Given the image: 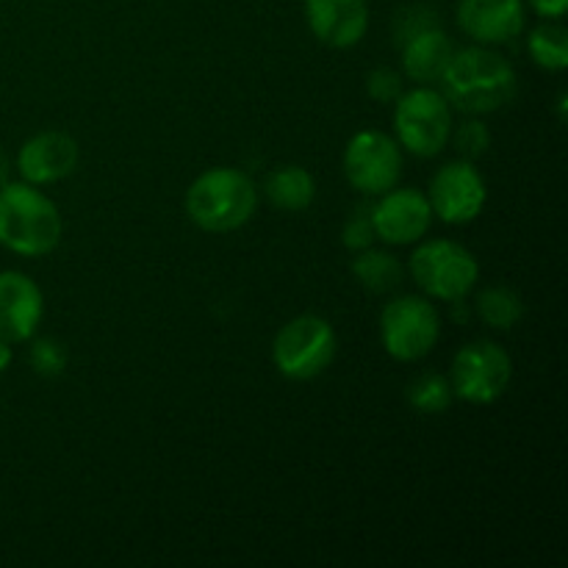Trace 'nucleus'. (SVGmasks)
I'll use <instances>...</instances> for the list:
<instances>
[{"mask_svg":"<svg viewBox=\"0 0 568 568\" xmlns=\"http://www.w3.org/2000/svg\"><path fill=\"white\" fill-rule=\"evenodd\" d=\"M375 239L377 236H375V227H372L369 211H358V214H353L347 222H344V227H342L344 247L361 253V250L372 247V242H375Z\"/></svg>","mask_w":568,"mask_h":568,"instance_id":"393cba45","label":"nucleus"},{"mask_svg":"<svg viewBox=\"0 0 568 568\" xmlns=\"http://www.w3.org/2000/svg\"><path fill=\"white\" fill-rule=\"evenodd\" d=\"M449 386L469 405H491L508 392L514 381V361L499 344L471 342L460 347L449 369Z\"/></svg>","mask_w":568,"mask_h":568,"instance_id":"6e6552de","label":"nucleus"},{"mask_svg":"<svg viewBox=\"0 0 568 568\" xmlns=\"http://www.w3.org/2000/svg\"><path fill=\"white\" fill-rule=\"evenodd\" d=\"M449 142L455 144L460 159L475 161L483 159L488 153V148H491V131H488V125L483 120H466L458 128H453Z\"/></svg>","mask_w":568,"mask_h":568,"instance_id":"4be33fe9","label":"nucleus"},{"mask_svg":"<svg viewBox=\"0 0 568 568\" xmlns=\"http://www.w3.org/2000/svg\"><path fill=\"white\" fill-rule=\"evenodd\" d=\"M78 161H81V150L70 133L42 131L22 142L17 153V172L26 183L50 186L70 178L78 170Z\"/></svg>","mask_w":568,"mask_h":568,"instance_id":"f8f14e48","label":"nucleus"},{"mask_svg":"<svg viewBox=\"0 0 568 568\" xmlns=\"http://www.w3.org/2000/svg\"><path fill=\"white\" fill-rule=\"evenodd\" d=\"M408 272L425 297L438 303H464L480 281V264L453 239H422L408 261Z\"/></svg>","mask_w":568,"mask_h":568,"instance_id":"20e7f679","label":"nucleus"},{"mask_svg":"<svg viewBox=\"0 0 568 568\" xmlns=\"http://www.w3.org/2000/svg\"><path fill=\"white\" fill-rule=\"evenodd\" d=\"M11 347H14V344H9L6 338H0V375L9 369L11 358H14V349H11Z\"/></svg>","mask_w":568,"mask_h":568,"instance_id":"bb28decb","label":"nucleus"},{"mask_svg":"<svg viewBox=\"0 0 568 568\" xmlns=\"http://www.w3.org/2000/svg\"><path fill=\"white\" fill-rule=\"evenodd\" d=\"M372 227L381 242L392 247L416 244L427 236L433 225V209L427 203V194L419 189H388L381 194L375 209L369 211Z\"/></svg>","mask_w":568,"mask_h":568,"instance_id":"9b49d317","label":"nucleus"},{"mask_svg":"<svg viewBox=\"0 0 568 568\" xmlns=\"http://www.w3.org/2000/svg\"><path fill=\"white\" fill-rule=\"evenodd\" d=\"M44 316V294L31 275L0 272V338L9 344L31 342Z\"/></svg>","mask_w":568,"mask_h":568,"instance_id":"ddd939ff","label":"nucleus"},{"mask_svg":"<svg viewBox=\"0 0 568 568\" xmlns=\"http://www.w3.org/2000/svg\"><path fill=\"white\" fill-rule=\"evenodd\" d=\"M366 94H369L375 103L392 105L394 100L403 94V75L392 67H377L366 75Z\"/></svg>","mask_w":568,"mask_h":568,"instance_id":"b1692460","label":"nucleus"},{"mask_svg":"<svg viewBox=\"0 0 568 568\" xmlns=\"http://www.w3.org/2000/svg\"><path fill=\"white\" fill-rule=\"evenodd\" d=\"M527 3L544 20H564L568 11V0H527Z\"/></svg>","mask_w":568,"mask_h":568,"instance_id":"a878e982","label":"nucleus"},{"mask_svg":"<svg viewBox=\"0 0 568 568\" xmlns=\"http://www.w3.org/2000/svg\"><path fill=\"white\" fill-rule=\"evenodd\" d=\"M453 105L438 89L414 87L394 100V139L416 159H436L449 144Z\"/></svg>","mask_w":568,"mask_h":568,"instance_id":"39448f33","label":"nucleus"},{"mask_svg":"<svg viewBox=\"0 0 568 568\" xmlns=\"http://www.w3.org/2000/svg\"><path fill=\"white\" fill-rule=\"evenodd\" d=\"M527 50L541 70L564 72L568 67V31L560 26V20L541 22L538 28H532Z\"/></svg>","mask_w":568,"mask_h":568,"instance_id":"aec40b11","label":"nucleus"},{"mask_svg":"<svg viewBox=\"0 0 568 568\" xmlns=\"http://www.w3.org/2000/svg\"><path fill=\"white\" fill-rule=\"evenodd\" d=\"M64 233V220L53 200L39 186L9 181L0 186V244L22 258L53 253Z\"/></svg>","mask_w":568,"mask_h":568,"instance_id":"f03ea898","label":"nucleus"},{"mask_svg":"<svg viewBox=\"0 0 568 568\" xmlns=\"http://www.w3.org/2000/svg\"><path fill=\"white\" fill-rule=\"evenodd\" d=\"M438 338H442V314L430 297L403 294L386 303L381 314V342L394 361L403 364L422 361L433 353Z\"/></svg>","mask_w":568,"mask_h":568,"instance_id":"0eeeda50","label":"nucleus"},{"mask_svg":"<svg viewBox=\"0 0 568 568\" xmlns=\"http://www.w3.org/2000/svg\"><path fill=\"white\" fill-rule=\"evenodd\" d=\"M344 178L355 192L381 197L403 178V148L386 131H358L344 148Z\"/></svg>","mask_w":568,"mask_h":568,"instance_id":"1a4fd4ad","label":"nucleus"},{"mask_svg":"<svg viewBox=\"0 0 568 568\" xmlns=\"http://www.w3.org/2000/svg\"><path fill=\"white\" fill-rule=\"evenodd\" d=\"M338 338L327 320L300 314L288 320L272 342V364L288 381H314L331 369Z\"/></svg>","mask_w":568,"mask_h":568,"instance_id":"423d86ee","label":"nucleus"},{"mask_svg":"<svg viewBox=\"0 0 568 568\" xmlns=\"http://www.w3.org/2000/svg\"><path fill=\"white\" fill-rule=\"evenodd\" d=\"M475 311L483 325L494 327V331H510L525 316V300L519 297L516 288L497 283V286L480 288L475 300Z\"/></svg>","mask_w":568,"mask_h":568,"instance_id":"6ab92c4d","label":"nucleus"},{"mask_svg":"<svg viewBox=\"0 0 568 568\" xmlns=\"http://www.w3.org/2000/svg\"><path fill=\"white\" fill-rule=\"evenodd\" d=\"M458 26L471 42L505 44L525 31V0H458Z\"/></svg>","mask_w":568,"mask_h":568,"instance_id":"4468645a","label":"nucleus"},{"mask_svg":"<svg viewBox=\"0 0 568 568\" xmlns=\"http://www.w3.org/2000/svg\"><path fill=\"white\" fill-rule=\"evenodd\" d=\"M305 20L316 42L347 50L366 37L369 9L366 0H305Z\"/></svg>","mask_w":568,"mask_h":568,"instance_id":"2eb2a0df","label":"nucleus"},{"mask_svg":"<svg viewBox=\"0 0 568 568\" xmlns=\"http://www.w3.org/2000/svg\"><path fill=\"white\" fill-rule=\"evenodd\" d=\"M488 200L486 178L475 166V161H449L427 186V203H430L433 216H438L447 225H469L471 220L483 214Z\"/></svg>","mask_w":568,"mask_h":568,"instance_id":"9d476101","label":"nucleus"},{"mask_svg":"<svg viewBox=\"0 0 568 568\" xmlns=\"http://www.w3.org/2000/svg\"><path fill=\"white\" fill-rule=\"evenodd\" d=\"M444 98L464 114H491L516 98V70L508 59L488 48L455 50L442 75Z\"/></svg>","mask_w":568,"mask_h":568,"instance_id":"f257e3e1","label":"nucleus"},{"mask_svg":"<svg viewBox=\"0 0 568 568\" xmlns=\"http://www.w3.org/2000/svg\"><path fill=\"white\" fill-rule=\"evenodd\" d=\"M264 194L277 211L286 214H303L311 209L316 197V181L305 166L283 164L266 175Z\"/></svg>","mask_w":568,"mask_h":568,"instance_id":"f3484780","label":"nucleus"},{"mask_svg":"<svg viewBox=\"0 0 568 568\" xmlns=\"http://www.w3.org/2000/svg\"><path fill=\"white\" fill-rule=\"evenodd\" d=\"M9 172H11V161H9V155L0 150V186H3V183H9Z\"/></svg>","mask_w":568,"mask_h":568,"instance_id":"cd10ccee","label":"nucleus"},{"mask_svg":"<svg viewBox=\"0 0 568 568\" xmlns=\"http://www.w3.org/2000/svg\"><path fill=\"white\" fill-rule=\"evenodd\" d=\"M453 386L442 375H422L408 386V403L425 416H438L453 405Z\"/></svg>","mask_w":568,"mask_h":568,"instance_id":"412c9836","label":"nucleus"},{"mask_svg":"<svg viewBox=\"0 0 568 568\" xmlns=\"http://www.w3.org/2000/svg\"><path fill=\"white\" fill-rule=\"evenodd\" d=\"M399 44H403V72L422 87L442 81L444 70L455 53L453 39L438 28V22L410 33Z\"/></svg>","mask_w":568,"mask_h":568,"instance_id":"dca6fc26","label":"nucleus"},{"mask_svg":"<svg viewBox=\"0 0 568 568\" xmlns=\"http://www.w3.org/2000/svg\"><path fill=\"white\" fill-rule=\"evenodd\" d=\"M28 364L37 375L42 377H59L67 369V349L53 338H37L28 347Z\"/></svg>","mask_w":568,"mask_h":568,"instance_id":"5701e85b","label":"nucleus"},{"mask_svg":"<svg viewBox=\"0 0 568 568\" xmlns=\"http://www.w3.org/2000/svg\"><path fill=\"white\" fill-rule=\"evenodd\" d=\"M186 216L205 233H233L253 220L258 189L236 166H214L192 181L183 197Z\"/></svg>","mask_w":568,"mask_h":568,"instance_id":"7ed1b4c3","label":"nucleus"},{"mask_svg":"<svg viewBox=\"0 0 568 568\" xmlns=\"http://www.w3.org/2000/svg\"><path fill=\"white\" fill-rule=\"evenodd\" d=\"M353 275L366 292L372 294H388L397 292L405 281V266L399 264L397 255L386 253V250H361L353 261Z\"/></svg>","mask_w":568,"mask_h":568,"instance_id":"a211bd4d","label":"nucleus"}]
</instances>
